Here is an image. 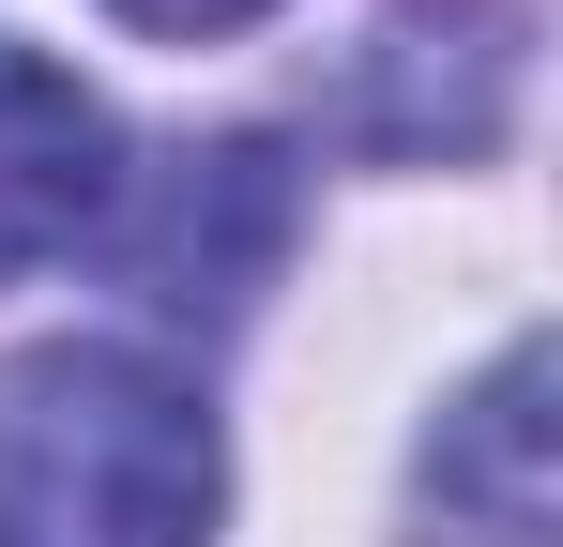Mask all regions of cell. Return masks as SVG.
<instances>
[{
  "label": "cell",
  "instance_id": "4",
  "mask_svg": "<svg viewBox=\"0 0 563 547\" xmlns=\"http://www.w3.org/2000/svg\"><path fill=\"white\" fill-rule=\"evenodd\" d=\"M427 502H442L457 547H549V350H533V335L442 411V442H427Z\"/></svg>",
  "mask_w": 563,
  "mask_h": 547
},
{
  "label": "cell",
  "instance_id": "5",
  "mask_svg": "<svg viewBox=\"0 0 563 547\" xmlns=\"http://www.w3.org/2000/svg\"><path fill=\"white\" fill-rule=\"evenodd\" d=\"M503 62H518V15H503V0H411L366 46V91L396 77V107H366V137H396V153H472L487 107H503Z\"/></svg>",
  "mask_w": 563,
  "mask_h": 547
},
{
  "label": "cell",
  "instance_id": "3",
  "mask_svg": "<svg viewBox=\"0 0 563 547\" xmlns=\"http://www.w3.org/2000/svg\"><path fill=\"white\" fill-rule=\"evenodd\" d=\"M107 198H122V137H107V107L46 46H15L0 31V289L46 259H77L107 228Z\"/></svg>",
  "mask_w": 563,
  "mask_h": 547
},
{
  "label": "cell",
  "instance_id": "2",
  "mask_svg": "<svg viewBox=\"0 0 563 547\" xmlns=\"http://www.w3.org/2000/svg\"><path fill=\"white\" fill-rule=\"evenodd\" d=\"M275 244H289V168L260 137H213V153H153V182H137L107 259H122V289L153 320H244Z\"/></svg>",
  "mask_w": 563,
  "mask_h": 547
},
{
  "label": "cell",
  "instance_id": "6",
  "mask_svg": "<svg viewBox=\"0 0 563 547\" xmlns=\"http://www.w3.org/2000/svg\"><path fill=\"white\" fill-rule=\"evenodd\" d=\"M122 31H153V46H213V31H244V15H275V0H107Z\"/></svg>",
  "mask_w": 563,
  "mask_h": 547
},
{
  "label": "cell",
  "instance_id": "1",
  "mask_svg": "<svg viewBox=\"0 0 563 547\" xmlns=\"http://www.w3.org/2000/svg\"><path fill=\"white\" fill-rule=\"evenodd\" d=\"M229 456L184 365L137 335H62L0 365V547H213Z\"/></svg>",
  "mask_w": 563,
  "mask_h": 547
}]
</instances>
